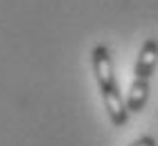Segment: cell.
I'll use <instances>...</instances> for the list:
<instances>
[{
  "mask_svg": "<svg viewBox=\"0 0 158 146\" xmlns=\"http://www.w3.org/2000/svg\"><path fill=\"white\" fill-rule=\"evenodd\" d=\"M90 68L97 81V90H99V99L104 104V110L109 121L115 128H124L129 124V112L127 108V97H122L118 77H115V68H113V58H111V49L104 43H97L90 49Z\"/></svg>",
  "mask_w": 158,
  "mask_h": 146,
  "instance_id": "obj_1",
  "label": "cell"
},
{
  "mask_svg": "<svg viewBox=\"0 0 158 146\" xmlns=\"http://www.w3.org/2000/svg\"><path fill=\"white\" fill-rule=\"evenodd\" d=\"M129 146H158V140L154 135H140V137H135Z\"/></svg>",
  "mask_w": 158,
  "mask_h": 146,
  "instance_id": "obj_3",
  "label": "cell"
},
{
  "mask_svg": "<svg viewBox=\"0 0 158 146\" xmlns=\"http://www.w3.org/2000/svg\"><path fill=\"white\" fill-rule=\"evenodd\" d=\"M156 65H158V38H147L138 49V58L133 65V79L127 92V108L131 115H140L149 104Z\"/></svg>",
  "mask_w": 158,
  "mask_h": 146,
  "instance_id": "obj_2",
  "label": "cell"
}]
</instances>
